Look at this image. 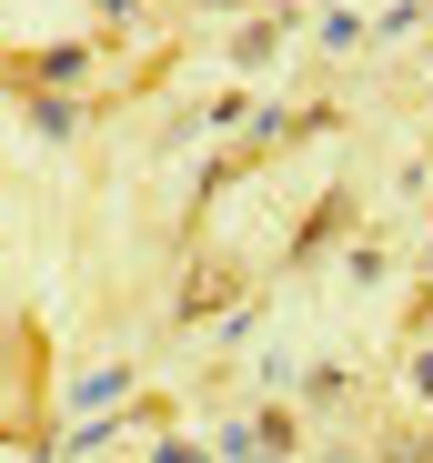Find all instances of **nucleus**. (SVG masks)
Returning a JSON list of instances; mask_svg holds the SVG:
<instances>
[{
  "label": "nucleus",
  "mask_w": 433,
  "mask_h": 463,
  "mask_svg": "<svg viewBox=\"0 0 433 463\" xmlns=\"http://www.w3.org/2000/svg\"><path fill=\"white\" fill-rule=\"evenodd\" d=\"M313 463H363V453H313Z\"/></svg>",
  "instance_id": "obj_14"
},
{
  "label": "nucleus",
  "mask_w": 433,
  "mask_h": 463,
  "mask_svg": "<svg viewBox=\"0 0 433 463\" xmlns=\"http://www.w3.org/2000/svg\"><path fill=\"white\" fill-rule=\"evenodd\" d=\"M272 41H282V11H262V21L232 41V61H242V71H262V61H272Z\"/></svg>",
  "instance_id": "obj_7"
},
{
  "label": "nucleus",
  "mask_w": 433,
  "mask_h": 463,
  "mask_svg": "<svg viewBox=\"0 0 433 463\" xmlns=\"http://www.w3.org/2000/svg\"><path fill=\"white\" fill-rule=\"evenodd\" d=\"M423 111H433V81H423Z\"/></svg>",
  "instance_id": "obj_16"
},
{
  "label": "nucleus",
  "mask_w": 433,
  "mask_h": 463,
  "mask_svg": "<svg viewBox=\"0 0 433 463\" xmlns=\"http://www.w3.org/2000/svg\"><path fill=\"white\" fill-rule=\"evenodd\" d=\"M403 393L433 413V333H423V343H413V363H403Z\"/></svg>",
  "instance_id": "obj_9"
},
{
  "label": "nucleus",
  "mask_w": 433,
  "mask_h": 463,
  "mask_svg": "<svg viewBox=\"0 0 433 463\" xmlns=\"http://www.w3.org/2000/svg\"><path fill=\"white\" fill-rule=\"evenodd\" d=\"M21 111H31V141H71V131L91 121V111L71 101V91H21Z\"/></svg>",
  "instance_id": "obj_4"
},
{
  "label": "nucleus",
  "mask_w": 433,
  "mask_h": 463,
  "mask_svg": "<svg viewBox=\"0 0 433 463\" xmlns=\"http://www.w3.org/2000/svg\"><path fill=\"white\" fill-rule=\"evenodd\" d=\"M252 333H262V302H232V313H222V333H212V343L232 353V343H252Z\"/></svg>",
  "instance_id": "obj_10"
},
{
  "label": "nucleus",
  "mask_w": 433,
  "mask_h": 463,
  "mask_svg": "<svg viewBox=\"0 0 433 463\" xmlns=\"http://www.w3.org/2000/svg\"><path fill=\"white\" fill-rule=\"evenodd\" d=\"M212 453L222 463H303V413L293 403H252V413H232L212 433Z\"/></svg>",
  "instance_id": "obj_1"
},
{
  "label": "nucleus",
  "mask_w": 433,
  "mask_h": 463,
  "mask_svg": "<svg viewBox=\"0 0 433 463\" xmlns=\"http://www.w3.org/2000/svg\"><path fill=\"white\" fill-rule=\"evenodd\" d=\"M333 232H343V212L323 202V212H313V222L293 232V262H323V252H333Z\"/></svg>",
  "instance_id": "obj_6"
},
{
  "label": "nucleus",
  "mask_w": 433,
  "mask_h": 463,
  "mask_svg": "<svg viewBox=\"0 0 433 463\" xmlns=\"http://www.w3.org/2000/svg\"><path fill=\"white\" fill-rule=\"evenodd\" d=\"M272 11H282V0H272Z\"/></svg>",
  "instance_id": "obj_18"
},
{
  "label": "nucleus",
  "mask_w": 433,
  "mask_h": 463,
  "mask_svg": "<svg viewBox=\"0 0 433 463\" xmlns=\"http://www.w3.org/2000/svg\"><path fill=\"white\" fill-rule=\"evenodd\" d=\"M343 272H353V282H363V292H373V282L393 272V252H383V242H353V252H343Z\"/></svg>",
  "instance_id": "obj_8"
},
{
  "label": "nucleus",
  "mask_w": 433,
  "mask_h": 463,
  "mask_svg": "<svg viewBox=\"0 0 433 463\" xmlns=\"http://www.w3.org/2000/svg\"><path fill=\"white\" fill-rule=\"evenodd\" d=\"M152 463H222V453H202L192 433H162V443H152Z\"/></svg>",
  "instance_id": "obj_12"
},
{
  "label": "nucleus",
  "mask_w": 433,
  "mask_h": 463,
  "mask_svg": "<svg viewBox=\"0 0 433 463\" xmlns=\"http://www.w3.org/2000/svg\"><path fill=\"white\" fill-rule=\"evenodd\" d=\"M303 403H313V413H343V403H353V373H343V363H303Z\"/></svg>",
  "instance_id": "obj_5"
},
{
  "label": "nucleus",
  "mask_w": 433,
  "mask_h": 463,
  "mask_svg": "<svg viewBox=\"0 0 433 463\" xmlns=\"http://www.w3.org/2000/svg\"><path fill=\"white\" fill-rule=\"evenodd\" d=\"M31 463H61V453H31Z\"/></svg>",
  "instance_id": "obj_17"
},
{
  "label": "nucleus",
  "mask_w": 433,
  "mask_h": 463,
  "mask_svg": "<svg viewBox=\"0 0 433 463\" xmlns=\"http://www.w3.org/2000/svg\"><path fill=\"white\" fill-rule=\"evenodd\" d=\"M91 41H51V51H31L21 61V91H71V101H81V81H91Z\"/></svg>",
  "instance_id": "obj_2"
},
{
  "label": "nucleus",
  "mask_w": 433,
  "mask_h": 463,
  "mask_svg": "<svg viewBox=\"0 0 433 463\" xmlns=\"http://www.w3.org/2000/svg\"><path fill=\"white\" fill-rule=\"evenodd\" d=\"M313 41H323V51H353V41H363V11H323Z\"/></svg>",
  "instance_id": "obj_11"
},
{
  "label": "nucleus",
  "mask_w": 433,
  "mask_h": 463,
  "mask_svg": "<svg viewBox=\"0 0 433 463\" xmlns=\"http://www.w3.org/2000/svg\"><path fill=\"white\" fill-rule=\"evenodd\" d=\"M202 11H242V0H202Z\"/></svg>",
  "instance_id": "obj_15"
},
{
  "label": "nucleus",
  "mask_w": 433,
  "mask_h": 463,
  "mask_svg": "<svg viewBox=\"0 0 433 463\" xmlns=\"http://www.w3.org/2000/svg\"><path fill=\"white\" fill-rule=\"evenodd\" d=\"M61 403L81 413V423L111 413V403H131V363H91V373H71V383H61Z\"/></svg>",
  "instance_id": "obj_3"
},
{
  "label": "nucleus",
  "mask_w": 433,
  "mask_h": 463,
  "mask_svg": "<svg viewBox=\"0 0 433 463\" xmlns=\"http://www.w3.org/2000/svg\"><path fill=\"white\" fill-rule=\"evenodd\" d=\"M91 11H101V21H131V11H141V0H91Z\"/></svg>",
  "instance_id": "obj_13"
}]
</instances>
